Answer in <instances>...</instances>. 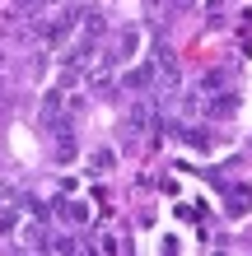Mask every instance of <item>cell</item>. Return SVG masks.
Here are the masks:
<instances>
[{
	"label": "cell",
	"mask_w": 252,
	"mask_h": 256,
	"mask_svg": "<svg viewBox=\"0 0 252 256\" xmlns=\"http://www.w3.org/2000/svg\"><path fill=\"white\" fill-rule=\"evenodd\" d=\"M145 126H150V108H145V102H136V108L126 112V135H131V140H140Z\"/></svg>",
	"instance_id": "ba28073f"
},
{
	"label": "cell",
	"mask_w": 252,
	"mask_h": 256,
	"mask_svg": "<svg viewBox=\"0 0 252 256\" xmlns=\"http://www.w3.org/2000/svg\"><path fill=\"white\" fill-rule=\"evenodd\" d=\"M19 228V210H0V233H14Z\"/></svg>",
	"instance_id": "9a60e30c"
},
{
	"label": "cell",
	"mask_w": 252,
	"mask_h": 256,
	"mask_svg": "<svg viewBox=\"0 0 252 256\" xmlns=\"http://www.w3.org/2000/svg\"><path fill=\"white\" fill-rule=\"evenodd\" d=\"M205 5H210V10H219V5H224V0H205Z\"/></svg>",
	"instance_id": "2e32d148"
},
{
	"label": "cell",
	"mask_w": 252,
	"mask_h": 256,
	"mask_svg": "<svg viewBox=\"0 0 252 256\" xmlns=\"http://www.w3.org/2000/svg\"><path fill=\"white\" fill-rule=\"evenodd\" d=\"M52 122H61V94H56V88L42 98V126H52Z\"/></svg>",
	"instance_id": "8fae6325"
},
{
	"label": "cell",
	"mask_w": 252,
	"mask_h": 256,
	"mask_svg": "<svg viewBox=\"0 0 252 256\" xmlns=\"http://www.w3.org/2000/svg\"><path fill=\"white\" fill-rule=\"evenodd\" d=\"M233 112H238V88H215V94L205 98V116H215V122H224Z\"/></svg>",
	"instance_id": "3957f363"
},
{
	"label": "cell",
	"mask_w": 252,
	"mask_h": 256,
	"mask_svg": "<svg viewBox=\"0 0 252 256\" xmlns=\"http://www.w3.org/2000/svg\"><path fill=\"white\" fill-rule=\"evenodd\" d=\"M182 140H187L191 149H201V154H210V149H215V135H210V130H182Z\"/></svg>",
	"instance_id": "7c38bea8"
},
{
	"label": "cell",
	"mask_w": 252,
	"mask_h": 256,
	"mask_svg": "<svg viewBox=\"0 0 252 256\" xmlns=\"http://www.w3.org/2000/svg\"><path fill=\"white\" fill-rule=\"evenodd\" d=\"M224 214H233V219L252 214V186H247V182H238V186H224Z\"/></svg>",
	"instance_id": "277c9868"
},
{
	"label": "cell",
	"mask_w": 252,
	"mask_h": 256,
	"mask_svg": "<svg viewBox=\"0 0 252 256\" xmlns=\"http://www.w3.org/2000/svg\"><path fill=\"white\" fill-rule=\"evenodd\" d=\"M154 80H159V70H154V66H136V70H126V74H122V94H145Z\"/></svg>",
	"instance_id": "5b68a950"
},
{
	"label": "cell",
	"mask_w": 252,
	"mask_h": 256,
	"mask_svg": "<svg viewBox=\"0 0 252 256\" xmlns=\"http://www.w3.org/2000/svg\"><path fill=\"white\" fill-rule=\"evenodd\" d=\"M56 214H61L70 228H80V224H89V205L84 200H56Z\"/></svg>",
	"instance_id": "8992f818"
},
{
	"label": "cell",
	"mask_w": 252,
	"mask_h": 256,
	"mask_svg": "<svg viewBox=\"0 0 252 256\" xmlns=\"http://www.w3.org/2000/svg\"><path fill=\"white\" fill-rule=\"evenodd\" d=\"M47 130L56 135V144H52V163H56V168H66V163H75V154H80L75 126H70V122H52Z\"/></svg>",
	"instance_id": "6da1fadb"
},
{
	"label": "cell",
	"mask_w": 252,
	"mask_h": 256,
	"mask_svg": "<svg viewBox=\"0 0 252 256\" xmlns=\"http://www.w3.org/2000/svg\"><path fill=\"white\" fill-rule=\"evenodd\" d=\"M136 52H140V28H126V33H117V56H112V61H131Z\"/></svg>",
	"instance_id": "52a82bcc"
},
{
	"label": "cell",
	"mask_w": 252,
	"mask_h": 256,
	"mask_svg": "<svg viewBox=\"0 0 252 256\" xmlns=\"http://www.w3.org/2000/svg\"><path fill=\"white\" fill-rule=\"evenodd\" d=\"M229 80H233V74H229L224 66H219V70H205V74H201V94H215V88H229Z\"/></svg>",
	"instance_id": "30bf717a"
},
{
	"label": "cell",
	"mask_w": 252,
	"mask_h": 256,
	"mask_svg": "<svg viewBox=\"0 0 252 256\" xmlns=\"http://www.w3.org/2000/svg\"><path fill=\"white\" fill-rule=\"evenodd\" d=\"M112 168H117V154H112V149H94V154H89V172L108 177Z\"/></svg>",
	"instance_id": "9c48e42d"
},
{
	"label": "cell",
	"mask_w": 252,
	"mask_h": 256,
	"mask_svg": "<svg viewBox=\"0 0 252 256\" xmlns=\"http://www.w3.org/2000/svg\"><path fill=\"white\" fill-rule=\"evenodd\" d=\"M38 10H42V0H10V19H28Z\"/></svg>",
	"instance_id": "4fadbf2b"
},
{
	"label": "cell",
	"mask_w": 252,
	"mask_h": 256,
	"mask_svg": "<svg viewBox=\"0 0 252 256\" xmlns=\"http://www.w3.org/2000/svg\"><path fill=\"white\" fill-rule=\"evenodd\" d=\"M75 24H80V10H66V14H56L52 24H42V42L47 47H61V42L75 33Z\"/></svg>",
	"instance_id": "7a4b0ae2"
},
{
	"label": "cell",
	"mask_w": 252,
	"mask_h": 256,
	"mask_svg": "<svg viewBox=\"0 0 252 256\" xmlns=\"http://www.w3.org/2000/svg\"><path fill=\"white\" fill-rule=\"evenodd\" d=\"M75 247H80V242H75L70 233H56L52 242H47V252H75Z\"/></svg>",
	"instance_id": "5bb4252c"
}]
</instances>
